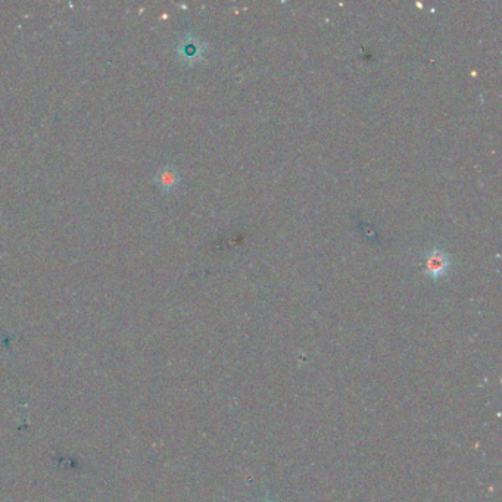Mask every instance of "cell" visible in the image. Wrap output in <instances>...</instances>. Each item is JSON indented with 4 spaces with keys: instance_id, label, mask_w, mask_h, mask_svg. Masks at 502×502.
Here are the masks:
<instances>
[{
    "instance_id": "1",
    "label": "cell",
    "mask_w": 502,
    "mask_h": 502,
    "mask_svg": "<svg viewBox=\"0 0 502 502\" xmlns=\"http://www.w3.org/2000/svg\"><path fill=\"white\" fill-rule=\"evenodd\" d=\"M451 267V259L445 250L432 249L426 255L424 261V272L429 277L439 279L444 277Z\"/></svg>"
},
{
    "instance_id": "2",
    "label": "cell",
    "mask_w": 502,
    "mask_h": 502,
    "mask_svg": "<svg viewBox=\"0 0 502 502\" xmlns=\"http://www.w3.org/2000/svg\"><path fill=\"white\" fill-rule=\"evenodd\" d=\"M207 44L200 42L196 37H192V35H187L186 39L182 40V43L178 44V56H180L182 61H184L186 64H196L199 61H202L203 55L207 52Z\"/></svg>"
},
{
    "instance_id": "3",
    "label": "cell",
    "mask_w": 502,
    "mask_h": 502,
    "mask_svg": "<svg viewBox=\"0 0 502 502\" xmlns=\"http://www.w3.org/2000/svg\"><path fill=\"white\" fill-rule=\"evenodd\" d=\"M178 182H180V177H178V174H177V171L174 168H165L159 174V184L165 190L175 189Z\"/></svg>"
}]
</instances>
